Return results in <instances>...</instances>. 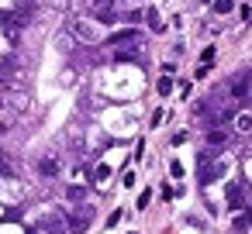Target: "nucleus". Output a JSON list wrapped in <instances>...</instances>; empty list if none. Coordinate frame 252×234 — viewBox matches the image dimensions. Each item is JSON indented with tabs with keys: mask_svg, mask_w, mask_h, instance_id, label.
<instances>
[{
	"mask_svg": "<svg viewBox=\"0 0 252 234\" xmlns=\"http://www.w3.org/2000/svg\"><path fill=\"white\" fill-rule=\"evenodd\" d=\"M228 141V134L221 131V128H214V131H207V145H224Z\"/></svg>",
	"mask_w": 252,
	"mask_h": 234,
	"instance_id": "nucleus-2",
	"label": "nucleus"
},
{
	"mask_svg": "<svg viewBox=\"0 0 252 234\" xmlns=\"http://www.w3.org/2000/svg\"><path fill=\"white\" fill-rule=\"evenodd\" d=\"M249 79H231V97H249Z\"/></svg>",
	"mask_w": 252,
	"mask_h": 234,
	"instance_id": "nucleus-1",
	"label": "nucleus"
},
{
	"mask_svg": "<svg viewBox=\"0 0 252 234\" xmlns=\"http://www.w3.org/2000/svg\"><path fill=\"white\" fill-rule=\"evenodd\" d=\"M38 169H42V176H56V172H59L56 158H42V165H38Z\"/></svg>",
	"mask_w": 252,
	"mask_h": 234,
	"instance_id": "nucleus-3",
	"label": "nucleus"
},
{
	"mask_svg": "<svg viewBox=\"0 0 252 234\" xmlns=\"http://www.w3.org/2000/svg\"><path fill=\"white\" fill-rule=\"evenodd\" d=\"M231 7H235L231 0H218V4H214V11H218V14H231Z\"/></svg>",
	"mask_w": 252,
	"mask_h": 234,
	"instance_id": "nucleus-4",
	"label": "nucleus"
}]
</instances>
